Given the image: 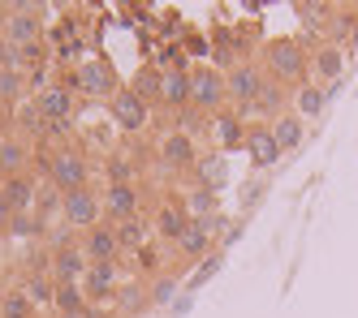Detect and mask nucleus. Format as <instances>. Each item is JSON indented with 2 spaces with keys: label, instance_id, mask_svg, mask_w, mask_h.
<instances>
[{
  "label": "nucleus",
  "instance_id": "nucleus-31",
  "mask_svg": "<svg viewBox=\"0 0 358 318\" xmlns=\"http://www.w3.org/2000/svg\"><path fill=\"white\" fill-rule=\"evenodd\" d=\"M57 275H43V271H35V275H27V297L31 301H57V284H52Z\"/></svg>",
  "mask_w": 358,
  "mask_h": 318
},
{
  "label": "nucleus",
  "instance_id": "nucleus-7",
  "mask_svg": "<svg viewBox=\"0 0 358 318\" xmlns=\"http://www.w3.org/2000/svg\"><path fill=\"white\" fill-rule=\"evenodd\" d=\"M108 116L125 129V134H138V129L147 125V116H151V103H147V99H138L130 86H121V91L108 99Z\"/></svg>",
  "mask_w": 358,
  "mask_h": 318
},
{
  "label": "nucleus",
  "instance_id": "nucleus-25",
  "mask_svg": "<svg viewBox=\"0 0 358 318\" xmlns=\"http://www.w3.org/2000/svg\"><path fill=\"white\" fill-rule=\"evenodd\" d=\"M61 318H83L87 314V297H83V284H57V301Z\"/></svg>",
  "mask_w": 358,
  "mask_h": 318
},
{
  "label": "nucleus",
  "instance_id": "nucleus-26",
  "mask_svg": "<svg viewBox=\"0 0 358 318\" xmlns=\"http://www.w3.org/2000/svg\"><path fill=\"white\" fill-rule=\"evenodd\" d=\"M27 159H31L27 142H22V138H5V155H0V172H5V176H27Z\"/></svg>",
  "mask_w": 358,
  "mask_h": 318
},
{
  "label": "nucleus",
  "instance_id": "nucleus-37",
  "mask_svg": "<svg viewBox=\"0 0 358 318\" xmlns=\"http://www.w3.org/2000/svg\"><path fill=\"white\" fill-rule=\"evenodd\" d=\"M17 95H22V73L5 69V73H0V99H17Z\"/></svg>",
  "mask_w": 358,
  "mask_h": 318
},
{
  "label": "nucleus",
  "instance_id": "nucleus-42",
  "mask_svg": "<svg viewBox=\"0 0 358 318\" xmlns=\"http://www.w3.org/2000/svg\"><path fill=\"white\" fill-rule=\"evenodd\" d=\"M216 267H220V258H208V262H203V267H199V275H194V280H199V284H203V280H208V275H212V271H216Z\"/></svg>",
  "mask_w": 358,
  "mask_h": 318
},
{
  "label": "nucleus",
  "instance_id": "nucleus-46",
  "mask_svg": "<svg viewBox=\"0 0 358 318\" xmlns=\"http://www.w3.org/2000/svg\"><path fill=\"white\" fill-rule=\"evenodd\" d=\"M117 318H130V314H117Z\"/></svg>",
  "mask_w": 358,
  "mask_h": 318
},
{
  "label": "nucleus",
  "instance_id": "nucleus-9",
  "mask_svg": "<svg viewBox=\"0 0 358 318\" xmlns=\"http://www.w3.org/2000/svg\"><path fill=\"white\" fill-rule=\"evenodd\" d=\"M138 206H143L138 185H108V190H104V215L117 220V224L138 220Z\"/></svg>",
  "mask_w": 358,
  "mask_h": 318
},
{
  "label": "nucleus",
  "instance_id": "nucleus-20",
  "mask_svg": "<svg viewBox=\"0 0 358 318\" xmlns=\"http://www.w3.org/2000/svg\"><path fill=\"white\" fill-rule=\"evenodd\" d=\"M0 194L9 198V206L17 211V215H22V211H35V198H39L31 176H5V185H0Z\"/></svg>",
  "mask_w": 358,
  "mask_h": 318
},
{
  "label": "nucleus",
  "instance_id": "nucleus-18",
  "mask_svg": "<svg viewBox=\"0 0 358 318\" xmlns=\"http://www.w3.org/2000/svg\"><path fill=\"white\" fill-rule=\"evenodd\" d=\"M160 103L169 112H186L190 108V69H164V95Z\"/></svg>",
  "mask_w": 358,
  "mask_h": 318
},
{
  "label": "nucleus",
  "instance_id": "nucleus-32",
  "mask_svg": "<svg viewBox=\"0 0 358 318\" xmlns=\"http://www.w3.org/2000/svg\"><path fill=\"white\" fill-rule=\"evenodd\" d=\"M35 314V301L27 297V288H9L5 293V318H31Z\"/></svg>",
  "mask_w": 358,
  "mask_h": 318
},
{
  "label": "nucleus",
  "instance_id": "nucleus-34",
  "mask_svg": "<svg viewBox=\"0 0 358 318\" xmlns=\"http://www.w3.org/2000/svg\"><path fill=\"white\" fill-rule=\"evenodd\" d=\"M298 17H302V26L320 31L324 22H332V9H328V5H320V0H311V5H298Z\"/></svg>",
  "mask_w": 358,
  "mask_h": 318
},
{
  "label": "nucleus",
  "instance_id": "nucleus-44",
  "mask_svg": "<svg viewBox=\"0 0 358 318\" xmlns=\"http://www.w3.org/2000/svg\"><path fill=\"white\" fill-rule=\"evenodd\" d=\"M0 318H5V293H0Z\"/></svg>",
  "mask_w": 358,
  "mask_h": 318
},
{
  "label": "nucleus",
  "instance_id": "nucleus-3",
  "mask_svg": "<svg viewBox=\"0 0 358 318\" xmlns=\"http://www.w3.org/2000/svg\"><path fill=\"white\" fill-rule=\"evenodd\" d=\"M224 99H229V91H224L220 69H212V65L190 69V108H199L203 116H216V112H224Z\"/></svg>",
  "mask_w": 358,
  "mask_h": 318
},
{
  "label": "nucleus",
  "instance_id": "nucleus-27",
  "mask_svg": "<svg viewBox=\"0 0 358 318\" xmlns=\"http://www.w3.org/2000/svg\"><path fill=\"white\" fill-rule=\"evenodd\" d=\"M324 103H328V95H324L320 86H311V82H306V86H298V91H294V112H298L302 121H311V116H320V112H324Z\"/></svg>",
  "mask_w": 358,
  "mask_h": 318
},
{
  "label": "nucleus",
  "instance_id": "nucleus-35",
  "mask_svg": "<svg viewBox=\"0 0 358 318\" xmlns=\"http://www.w3.org/2000/svg\"><path fill=\"white\" fill-rule=\"evenodd\" d=\"M147 301H151V293H143V288H138L134 280H130V284H121V305L130 310V314H134V310H143Z\"/></svg>",
  "mask_w": 358,
  "mask_h": 318
},
{
  "label": "nucleus",
  "instance_id": "nucleus-1",
  "mask_svg": "<svg viewBox=\"0 0 358 318\" xmlns=\"http://www.w3.org/2000/svg\"><path fill=\"white\" fill-rule=\"evenodd\" d=\"M264 73L272 77V82H280V86H306L311 82V56H306V47L298 43V39H272L268 47H264Z\"/></svg>",
  "mask_w": 358,
  "mask_h": 318
},
{
  "label": "nucleus",
  "instance_id": "nucleus-8",
  "mask_svg": "<svg viewBox=\"0 0 358 318\" xmlns=\"http://www.w3.org/2000/svg\"><path fill=\"white\" fill-rule=\"evenodd\" d=\"M73 86L78 91H87V95H99V99H113L117 91H121V82H117V73H113V65L99 56V61H87L78 73H73Z\"/></svg>",
  "mask_w": 358,
  "mask_h": 318
},
{
  "label": "nucleus",
  "instance_id": "nucleus-43",
  "mask_svg": "<svg viewBox=\"0 0 358 318\" xmlns=\"http://www.w3.org/2000/svg\"><path fill=\"white\" fill-rule=\"evenodd\" d=\"M350 43H354V47H358V26H354V35H350Z\"/></svg>",
  "mask_w": 358,
  "mask_h": 318
},
{
  "label": "nucleus",
  "instance_id": "nucleus-22",
  "mask_svg": "<svg viewBox=\"0 0 358 318\" xmlns=\"http://www.w3.org/2000/svg\"><path fill=\"white\" fill-rule=\"evenodd\" d=\"M186 228H190V215H186V206H177V202L160 206V215H156V232L164 236V241H173V245H177V236H182Z\"/></svg>",
  "mask_w": 358,
  "mask_h": 318
},
{
  "label": "nucleus",
  "instance_id": "nucleus-40",
  "mask_svg": "<svg viewBox=\"0 0 358 318\" xmlns=\"http://www.w3.org/2000/svg\"><path fill=\"white\" fill-rule=\"evenodd\" d=\"M13 215H17V211L9 206V198H5V194H0V232H9V224H13Z\"/></svg>",
  "mask_w": 358,
  "mask_h": 318
},
{
  "label": "nucleus",
  "instance_id": "nucleus-39",
  "mask_svg": "<svg viewBox=\"0 0 358 318\" xmlns=\"http://www.w3.org/2000/svg\"><path fill=\"white\" fill-rule=\"evenodd\" d=\"M13 56H17V52L9 47V39H5V35H0V73H5V69H13Z\"/></svg>",
  "mask_w": 358,
  "mask_h": 318
},
{
  "label": "nucleus",
  "instance_id": "nucleus-28",
  "mask_svg": "<svg viewBox=\"0 0 358 318\" xmlns=\"http://www.w3.org/2000/svg\"><path fill=\"white\" fill-rule=\"evenodd\" d=\"M199 185H203V190H220V185H224V155L216 151V155H199Z\"/></svg>",
  "mask_w": 358,
  "mask_h": 318
},
{
  "label": "nucleus",
  "instance_id": "nucleus-17",
  "mask_svg": "<svg viewBox=\"0 0 358 318\" xmlns=\"http://www.w3.org/2000/svg\"><path fill=\"white\" fill-rule=\"evenodd\" d=\"M341 69H345V52H341V43H320L315 52H311V77H324V82L332 86L341 77Z\"/></svg>",
  "mask_w": 358,
  "mask_h": 318
},
{
  "label": "nucleus",
  "instance_id": "nucleus-10",
  "mask_svg": "<svg viewBox=\"0 0 358 318\" xmlns=\"http://www.w3.org/2000/svg\"><path fill=\"white\" fill-rule=\"evenodd\" d=\"M35 108L43 112L48 125H69V116H73V91L69 86H43L35 95Z\"/></svg>",
  "mask_w": 358,
  "mask_h": 318
},
{
  "label": "nucleus",
  "instance_id": "nucleus-19",
  "mask_svg": "<svg viewBox=\"0 0 358 318\" xmlns=\"http://www.w3.org/2000/svg\"><path fill=\"white\" fill-rule=\"evenodd\" d=\"M246 155H250L255 168H272L280 159V142L272 138V129H255V134L246 138Z\"/></svg>",
  "mask_w": 358,
  "mask_h": 318
},
{
  "label": "nucleus",
  "instance_id": "nucleus-4",
  "mask_svg": "<svg viewBox=\"0 0 358 318\" xmlns=\"http://www.w3.org/2000/svg\"><path fill=\"white\" fill-rule=\"evenodd\" d=\"M61 215H65V224L91 232V228H99V215H104V194H99L95 185L65 194V198H61Z\"/></svg>",
  "mask_w": 358,
  "mask_h": 318
},
{
  "label": "nucleus",
  "instance_id": "nucleus-45",
  "mask_svg": "<svg viewBox=\"0 0 358 318\" xmlns=\"http://www.w3.org/2000/svg\"><path fill=\"white\" fill-rule=\"evenodd\" d=\"M0 155H5V138H0Z\"/></svg>",
  "mask_w": 358,
  "mask_h": 318
},
{
  "label": "nucleus",
  "instance_id": "nucleus-11",
  "mask_svg": "<svg viewBox=\"0 0 358 318\" xmlns=\"http://www.w3.org/2000/svg\"><path fill=\"white\" fill-rule=\"evenodd\" d=\"M160 159L173 168H190V164H199V146L182 129H169V134H160Z\"/></svg>",
  "mask_w": 358,
  "mask_h": 318
},
{
  "label": "nucleus",
  "instance_id": "nucleus-14",
  "mask_svg": "<svg viewBox=\"0 0 358 318\" xmlns=\"http://www.w3.org/2000/svg\"><path fill=\"white\" fill-rule=\"evenodd\" d=\"M52 267H57V284H83V275H87V254H83V245H61L57 254H52Z\"/></svg>",
  "mask_w": 358,
  "mask_h": 318
},
{
  "label": "nucleus",
  "instance_id": "nucleus-12",
  "mask_svg": "<svg viewBox=\"0 0 358 318\" xmlns=\"http://www.w3.org/2000/svg\"><path fill=\"white\" fill-rule=\"evenodd\" d=\"M220 228V220H190V228L177 236V254L182 258H199V254H208L212 250V232Z\"/></svg>",
  "mask_w": 358,
  "mask_h": 318
},
{
  "label": "nucleus",
  "instance_id": "nucleus-36",
  "mask_svg": "<svg viewBox=\"0 0 358 318\" xmlns=\"http://www.w3.org/2000/svg\"><path fill=\"white\" fill-rule=\"evenodd\" d=\"M208 121H212V116H203L199 108H186V112H177V129H182V134H190V138H194V134H199V129L208 125Z\"/></svg>",
  "mask_w": 358,
  "mask_h": 318
},
{
  "label": "nucleus",
  "instance_id": "nucleus-24",
  "mask_svg": "<svg viewBox=\"0 0 358 318\" xmlns=\"http://www.w3.org/2000/svg\"><path fill=\"white\" fill-rule=\"evenodd\" d=\"M130 91H134L138 99H147V103H160V95H164V73H160V69H151V65H143V69L134 73Z\"/></svg>",
  "mask_w": 358,
  "mask_h": 318
},
{
  "label": "nucleus",
  "instance_id": "nucleus-23",
  "mask_svg": "<svg viewBox=\"0 0 358 318\" xmlns=\"http://www.w3.org/2000/svg\"><path fill=\"white\" fill-rule=\"evenodd\" d=\"M302 129H306V121H302L298 112H280V116L272 121V138L280 142V151H289V146L302 142Z\"/></svg>",
  "mask_w": 358,
  "mask_h": 318
},
{
  "label": "nucleus",
  "instance_id": "nucleus-2",
  "mask_svg": "<svg viewBox=\"0 0 358 318\" xmlns=\"http://www.w3.org/2000/svg\"><path fill=\"white\" fill-rule=\"evenodd\" d=\"M48 181H52V190H61V198L73 194V190H87V185H91V159L78 146H52Z\"/></svg>",
  "mask_w": 358,
  "mask_h": 318
},
{
  "label": "nucleus",
  "instance_id": "nucleus-30",
  "mask_svg": "<svg viewBox=\"0 0 358 318\" xmlns=\"http://www.w3.org/2000/svg\"><path fill=\"white\" fill-rule=\"evenodd\" d=\"M104 172H108V185H134V159L130 155H125V151H117L113 159H108V164H104Z\"/></svg>",
  "mask_w": 358,
  "mask_h": 318
},
{
  "label": "nucleus",
  "instance_id": "nucleus-13",
  "mask_svg": "<svg viewBox=\"0 0 358 318\" xmlns=\"http://www.w3.org/2000/svg\"><path fill=\"white\" fill-rule=\"evenodd\" d=\"M117 250H121L117 228H108V224H99V228H91V232L83 236V254H87V262H117Z\"/></svg>",
  "mask_w": 358,
  "mask_h": 318
},
{
  "label": "nucleus",
  "instance_id": "nucleus-41",
  "mask_svg": "<svg viewBox=\"0 0 358 318\" xmlns=\"http://www.w3.org/2000/svg\"><path fill=\"white\" fill-rule=\"evenodd\" d=\"M169 293H173V284H169V280H160L156 288H151V301H169Z\"/></svg>",
  "mask_w": 358,
  "mask_h": 318
},
{
  "label": "nucleus",
  "instance_id": "nucleus-21",
  "mask_svg": "<svg viewBox=\"0 0 358 318\" xmlns=\"http://www.w3.org/2000/svg\"><path fill=\"white\" fill-rule=\"evenodd\" d=\"M285 99H289V86H280V82H272L268 77V86L259 91V99L250 103V108H238V112H264V116H280V108H285Z\"/></svg>",
  "mask_w": 358,
  "mask_h": 318
},
{
  "label": "nucleus",
  "instance_id": "nucleus-33",
  "mask_svg": "<svg viewBox=\"0 0 358 318\" xmlns=\"http://www.w3.org/2000/svg\"><path fill=\"white\" fill-rule=\"evenodd\" d=\"M117 241H121V250H143V241H147V224H143V220L121 224V228H117Z\"/></svg>",
  "mask_w": 358,
  "mask_h": 318
},
{
  "label": "nucleus",
  "instance_id": "nucleus-6",
  "mask_svg": "<svg viewBox=\"0 0 358 318\" xmlns=\"http://www.w3.org/2000/svg\"><path fill=\"white\" fill-rule=\"evenodd\" d=\"M9 39V47L17 52V47H31V43H39L43 39V13H39V5H27V9H9V17H5V31H0Z\"/></svg>",
  "mask_w": 358,
  "mask_h": 318
},
{
  "label": "nucleus",
  "instance_id": "nucleus-38",
  "mask_svg": "<svg viewBox=\"0 0 358 318\" xmlns=\"http://www.w3.org/2000/svg\"><path fill=\"white\" fill-rule=\"evenodd\" d=\"M35 228H39L35 211H22V215H13V224H9V232H13V236H31Z\"/></svg>",
  "mask_w": 358,
  "mask_h": 318
},
{
  "label": "nucleus",
  "instance_id": "nucleus-5",
  "mask_svg": "<svg viewBox=\"0 0 358 318\" xmlns=\"http://www.w3.org/2000/svg\"><path fill=\"white\" fill-rule=\"evenodd\" d=\"M264 86H268V73H264V65H255V61H238L234 69L224 73V91H229V99H238L242 108H250Z\"/></svg>",
  "mask_w": 358,
  "mask_h": 318
},
{
  "label": "nucleus",
  "instance_id": "nucleus-15",
  "mask_svg": "<svg viewBox=\"0 0 358 318\" xmlns=\"http://www.w3.org/2000/svg\"><path fill=\"white\" fill-rule=\"evenodd\" d=\"M83 288L95 297V301H104L113 293H121V280H117V262H91L87 275H83Z\"/></svg>",
  "mask_w": 358,
  "mask_h": 318
},
{
  "label": "nucleus",
  "instance_id": "nucleus-16",
  "mask_svg": "<svg viewBox=\"0 0 358 318\" xmlns=\"http://www.w3.org/2000/svg\"><path fill=\"white\" fill-rule=\"evenodd\" d=\"M246 125H242V116L238 112H216L212 116V142L220 146V155L229 151V146H246Z\"/></svg>",
  "mask_w": 358,
  "mask_h": 318
},
{
  "label": "nucleus",
  "instance_id": "nucleus-29",
  "mask_svg": "<svg viewBox=\"0 0 358 318\" xmlns=\"http://www.w3.org/2000/svg\"><path fill=\"white\" fill-rule=\"evenodd\" d=\"M182 206H186L190 220H212V215H216V190H203V185H194L190 198H186Z\"/></svg>",
  "mask_w": 358,
  "mask_h": 318
}]
</instances>
